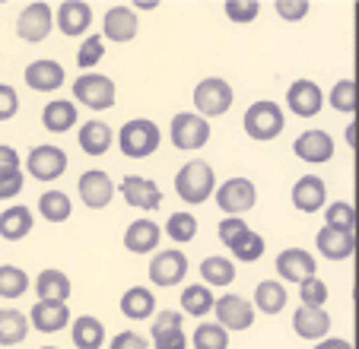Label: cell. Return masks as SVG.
Segmentation results:
<instances>
[{"label":"cell","instance_id":"cell-1","mask_svg":"<svg viewBox=\"0 0 359 349\" xmlns=\"http://www.w3.org/2000/svg\"><path fill=\"white\" fill-rule=\"evenodd\" d=\"M213 191H217V172H213L210 162L191 159V162H184V165L178 168V174H175V194L182 197L184 203L201 207V203H207L213 197Z\"/></svg>","mask_w":359,"mask_h":349},{"label":"cell","instance_id":"cell-2","mask_svg":"<svg viewBox=\"0 0 359 349\" xmlns=\"http://www.w3.org/2000/svg\"><path fill=\"white\" fill-rule=\"evenodd\" d=\"M242 128H245V137L255 143H271L283 134L286 128V114L277 102L271 99H261L255 105L245 108V118H242Z\"/></svg>","mask_w":359,"mask_h":349},{"label":"cell","instance_id":"cell-3","mask_svg":"<svg viewBox=\"0 0 359 349\" xmlns=\"http://www.w3.org/2000/svg\"><path fill=\"white\" fill-rule=\"evenodd\" d=\"M115 143L128 159H147V156H153L159 149L163 130L156 128V121H149V118H130V121H124V128L118 130Z\"/></svg>","mask_w":359,"mask_h":349},{"label":"cell","instance_id":"cell-4","mask_svg":"<svg viewBox=\"0 0 359 349\" xmlns=\"http://www.w3.org/2000/svg\"><path fill=\"white\" fill-rule=\"evenodd\" d=\"M74 105H83L89 111H109L118 102V86L105 74H80L74 83Z\"/></svg>","mask_w":359,"mask_h":349},{"label":"cell","instance_id":"cell-5","mask_svg":"<svg viewBox=\"0 0 359 349\" xmlns=\"http://www.w3.org/2000/svg\"><path fill=\"white\" fill-rule=\"evenodd\" d=\"M232 102H236V93L223 76H207L194 86V114H201L203 121L226 114L232 108Z\"/></svg>","mask_w":359,"mask_h":349},{"label":"cell","instance_id":"cell-6","mask_svg":"<svg viewBox=\"0 0 359 349\" xmlns=\"http://www.w3.org/2000/svg\"><path fill=\"white\" fill-rule=\"evenodd\" d=\"M210 121H203L201 114L194 111H178L169 124V137H172V146L184 149V153H194V149L207 146L210 143Z\"/></svg>","mask_w":359,"mask_h":349},{"label":"cell","instance_id":"cell-7","mask_svg":"<svg viewBox=\"0 0 359 349\" xmlns=\"http://www.w3.org/2000/svg\"><path fill=\"white\" fill-rule=\"evenodd\" d=\"M213 200H217V207L223 210L226 216H242L258 203V188H255L251 178H242V174H238V178H226V182L213 191Z\"/></svg>","mask_w":359,"mask_h":349},{"label":"cell","instance_id":"cell-8","mask_svg":"<svg viewBox=\"0 0 359 349\" xmlns=\"http://www.w3.org/2000/svg\"><path fill=\"white\" fill-rule=\"evenodd\" d=\"M51 29H55V10L48 4H41V0L26 4L20 10V16H16V35L26 45H41L51 35Z\"/></svg>","mask_w":359,"mask_h":349},{"label":"cell","instance_id":"cell-9","mask_svg":"<svg viewBox=\"0 0 359 349\" xmlns=\"http://www.w3.org/2000/svg\"><path fill=\"white\" fill-rule=\"evenodd\" d=\"M188 270H191V264H188V254H184V251L165 248V251H156V254H153L147 273H149V280H153V286L172 289L188 276Z\"/></svg>","mask_w":359,"mask_h":349},{"label":"cell","instance_id":"cell-10","mask_svg":"<svg viewBox=\"0 0 359 349\" xmlns=\"http://www.w3.org/2000/svg\"><path fill=\"white\" fill-rule=\"evenodd\" d=\"M67 153H64L61 146H51V143H45V146H32L26 156V172L32 174L35 182H57L64 172H67Z\"/></svg>","mask_w":359,"mask_h":349},{"label":"cell","instance_id":"cell-11","mask_svg":"<svg viewBox=\"0 0 359 349\" xmlns=\"http://www.w3.org/2000/svg\"><path fill=\"white\" fill-rule=\"evenodd\" d=\"M115 182H111L109 172H102V168H89V172L80 174V182H76V197L83 200V207L89 210H105L111 200H115Z\"/></svg>","mask_w":359,"mask_h":349},{"label":"cell","instance_id":"cell-12","mask_svg":"<svg viewBox=\"0 0 359 349\" xmlns=\"http://www.w3.org/2000/svg\"><path fill=\"white\" fill-rule=\"evenodd\" d=\"M115 191L124 197L128 207L143 210V213H156V210L163 207V191H159V184L143 178V174H124V182L118 184Z\"/></svg>","mask_w":359,"mask_h":349},{"label":"cell","instance_id":"cell-13","mask_svg":"<svg viewBox=\"0 0 359 349\" xmlns=\"http://www.w3.org/2000/svg\"><path fill=\"white\" fill-rule=\"evenodd\" d=\"M213 315L226 334H238V330H248L255 324V305L245 296H219L213 302Z\"/></svg>","mask_w":359,"mask_h":349},{"label":"cell","instance_id":"cell-14","mask_svg":"<svg viewBox=\"0 0 359 349\" xmlns=\"http://www.w3.org/2000/svg\"><path fill=\"white\" fill-rule=\"evenodd\" d=\"M140 32V16L134 7L128 4H118L109 13L102 16V41H118V45H128L137 39Z\"/></svg>","mask_w":359,"mask_h":349},{"label":"cell","instance_id":"cell-15","mask_svg":"<svg viewBox=\"0 0 359 349\" xmlns=\"http://www.w3.org/2000/svg\"><path fill=\"white\" fill-rule=\"evenodd\" d=\"M286 108L296 118H315L325 108V89L315 80H296L286 89Z\"/></svg>","mask_w":359,"mask_h":349},{"label":"cell","instance_id":"cell-16","mask_svg":"<svg viewBox=\"0 0 359 349\" xmlns=\"http://www.w3.org/2000/svg\"><path fill=\"white\" fill-rule=\"evenodd\" d=\"M290 200H292V207H296L299 213H305V216H312V213H318V210H325L327 207V184H325V178H318V174H302V178L292 184Z\"/></svg>","mask_w":359,"mask_h":349},{"label":"cell","instance_id":"cell-17","mask_svg":"<svg viewBox=\"0 0 359 349\" xmlns=\"http://www.w3.org/2000/svg\"><path fill=\"white\" fill-rule=\"evenodd\" d=\"M292 153L296 159L309 162V165H325V162L334 159V137L327 130H302L292 143Z\"/></svg>","mask_w":359,"mask_h":349},{"label":"cell","instance_id":"cell-18","mask_svg":"<svg viewBox=\"0 0 359 349\" xmlns=\"http://www.w3.org/2000/svg\"><path fill=\"white\" fill-rule=\"evenodd\" d=\"M277 273H280V282H302L309 276H318V261L315 254H309L305 248H286L277 254Z\"/></svg>","mask_w":359,"mask_h":349},{"label":"cell","instance_id":"cell-19","mask_svg":"<svg viewBox=\"0 0 359 349\" xmlns=\"http://www.w3.org/2000/svg\"><path fill=\"white\" fill-rule=\"evenodd\" d=\"M93 26V7L83 0H64L61 7L55 10V29L67 39H80L89 32Z\"/></svg>","mask_w":359,"mask_h":349},{"label":"cell","instance_id":"cell-20","mask_svg":"<svg viewBox=\"0 0 359 349\" xmlns=\"http://www.w3.org/2000/svg\"><path fill=\"white\" fill-rule=\"evenodd\" d=\"M292 330H296L299 340L318 343L331 334V315L325 308H309V305H299L292 311Z\"/></svg>","mask_w":359,"mask_h":349},{"label":"cell","instance_id":"cell-21","mask_svg":"<svg viewBox=\"0 0 359 349\" xmlns=\"http://www.w3.org/2000/svg\"><path fill=\"white\" fill-rule=\"evenodd\" d=\"M22 80H26V86L32 89V93H57V89L64 86V80H67V74H64V67L57 61L41 57V61L29 64Z\"/></svg>","mask_w":359,"mask_h":349},{"label":"cell","instance_id":"cell-22","mask_svg":"<svg viewBox=\"0 0 359 349\" xmlns=\"http://www.w3.org/2000/svg\"><path fill=\"white\" fill-rule=\"evenodd\" d=\"M70 321L74 317L67 302H35L29 308V327H35L39 334H61Z\"/></svg>","mask_w":359,"mask_h":349},{"label":"cell","instance_id":"cell-23","mask_svg":"<svg viewBox=\"0 0 359 349\" xmlns=\"http://www.w3.org/2000/svg\"><path fill=\"white\" fill-rule=\"evenodd\" d=\"M153 349H188L182 330V311H159L153 317Z\"/></svg>","mask_w":359,"mask_h":349},{"label":"cell","instance_id":"cell-24","mask_svg":"<svg viewBox=\"0 0 359 349\" xmlns=\"http://www.w3.org/2000/svg\"><path fill=\"white\" fill-rule=\"evenodd\" d=\"M315 248H318L321 257H327V261H346V257H353V251H356V235H350V232H340V228H331V226H321L318 235H315Z\"/></svg>","mask_w":359,"mask_h":349},{"label":"cell","instance_id":"cell-25","mask_svg":"<svg viewBox=\"0 0 359 349\" xmlns=\"http://www.w3.org/2000/svg\"><path fill=\"white\" fill-rule=\"evenodd\" d=\"M159 238H163V228L156 226V219H134L124 232V248L130 254H153L159 248Z\"/></svg>","mask_w":359,"mask_h":349},{"label":"cell","instance_id":"cell-26","mask_svg":"<svg viewBox=\"0 0 359 349\" xmlns=\"http://www.w3.org/2000/svg\"><path fill=\"white\" fill-rule=\"evenodd\" d=\"M76 143H80V149H83L86 156H105V153L111 149V143H115V130H111L105 121L93 118V121L80 124Z\"/></svg>","mask_w":359,"mask_h":349},{"label":"cell","instance_id":"cell-27","mask_svg":"<svg viewBox=\"0 0 359 349\" xmlns=\"http://www.w3.org/2000/svg\"><path fill=\"white\" fill-rule=\"evenodd\" d=\"M70 276L57 267H48L35 276V296L39 302H67L70 299Z\"/></svg>","mask_w":359,"mask_h":349},{"label":"cell","instance_id":"cell-28","mask_svg":"<svg viewBox=\"0 0 359 349\" xmlns=\"http://www.w3.org/2000/svg\"><path fill=\"white\" fill-rule=\"evenodd\" d=\"M32 226H35V216L22 203H13V207H7L0 213V238L4 242H22L32 232Z\"/></svg>","mask_w":359,"mask_h":349},{"label":"cell","instance_id":"cell-29","mask_svg":"<svg viewBox=\"0 0 359 349\" xmlns=\"http://www.w3.org/2000/svg\"><path fill=\"white\" fill-rule=\"evenodd\" d=\"M76 105L70 99H51L41 108V124L48 134H67L70 128H76Z\"/></svg>","mask_w":359,"mask_h":349},{"label":"cell","instance_id":"cell-30","mask_svg":"<svg viewBox=\"0 0 359 349\" xmlns=\"http://www.w3.org/2000/svg\"><path fill=\"white\" fill-rule=\"evenodd\" d=\"M286 302H290V292H286V286L280 280H264L255 286V302L251 305H255L261 315H267V317L280 315V311L286 308Z\"/></svg>","mask_w":359,"mask_h":349},{"label":"cell","instance_id":"cell-31","mask_svg":"<svg viewBox=\"0 0 359 349\" xmlns=\"http://www.w3.org/2000/svg\"><path fill=\"white\" fill-rule=\"evenodd\" d=\"M121 315L130 321H147L156 315V296L147 286H130L121 296Z\"/></svg>","mask_w":359,"mask_h":349},{"label":"cell","instance_id":"cell-32","mask_svg":"<svg viewBox=\"0 0 359 349\" xmlns=\"http://www.w3.org/2000/svg\"><path fill=\"white\" fill-rule=\"evenodd\" d=\"M70 336H74L76 349H102L105 346V327L99 317L80 315L76 321H70Z\"/></svg>","mask_w":359,"mask_h":349},{"label":"cell","instance_id":"cell-33","mask_svg":"<svg viewBox=\"0 0 359 349\" xmlns=\"http://www.w3.org/2000/svg\"><path fill=\"white\" fill-rule=\"evenodd\" d=\"M236 261H229V257H203L201 261V282L203 286H232L236 282Z\"/></svg>","mask_w":359,"mask_h":349},{"label":"cell","instance_id":"cell-34","mask_svg":"<svg viewBox=\"0 0 359 349\" xmlns=\"http://www.w3.org/2000/svg\"><path fill=\"white\" fill-rule=\"evenodd\" d=\"M29 317L16 308H0V346H20L29 336Z\"/></svg>","mask_w":359,"mask_h":349},{"label":"cell","instance_id":"cell-35","mask_svg":"<svg viewBox=\"0 0 359 349\" xmlns=\"http://www.w3.org/2000/svg\"><path fill=\"white\" fill-rule=\"evenodd\" d=\"M213 302H217V296H213V289L203 286V282H194V286L182 289V311L191 317H207L213 311Z\"/></svg>","mask_w":359,"mask_h":349},{"label":"cell","instance_id":"cell-36","mask_svg":"<svg viewBox=\"0 0 359 349\" xmlns=\"http://www.w3.org/2000/svg\"><path fill=\"white\" fill-rule=\"evenodd\" d=\"M264 251H267V242H264V235H258V232H255V228L242 232V235H238L236 242L229 245V254L236 257L238 264H255V261H261V257H264Z\"/></svg>","mask_w":359,"mask_h":349},{"label":"cell","instance_id":"cell-37","mask_svg":"<svg viewBox=\"0 0 359 349\" xmlns=\"http://www.w3.org/2000/svg\"><path fill=\"white\" fill-rule=\"evenodd\" d=\"M39 213L48 222H67L70 213H74V203H70V197L64 191H45L39 197Z\"/></svg>","mask_w":359,"mask_h":349},{"label":"cell","instance_id":"cell-38","mask_svg":"<svg viewBox=\"0 0 359 349\" xmlns=\"http://www.w3.org/2000/svg\"><path fill=\"white\" fill-rule=\"evenodd\" d=\"M325 226L356 235V207L350 200H334L325 207Z\"/></svg>","mask_w":359,"mask_h":349},{"label":"cell","instance_id":"cell-39","mask_svg":"<svg viewBox=\"0 0 359 349\" xmlns=\"http://www.w3.org/2000/svg\"><path fill=\"white\" fill-rule=\"evenodd\" d=\"M29 276L16 264H0V299H20L26 296Z\"/></svg>","mask_w":359,"mask_h":349},{"label":"cell","instance_id":"cell-40","mask_svg":"<svg viewBox=\"0 0 359 349\" xmlns=\"http://www.w3.org/2000/svg\"><path fill=\"white\" fill-rule=\"evenodd\" d=\"M191 346L194 349H229V334L217 321H203V324H197L194 336H191Z\"/></svg>","mask_w":359,"mask_h":349},{"label":"cell","instance_id":"cell-41","mask_svg":"<svg viewBox=\"0 0 359 349\" xmlns=\"http://www.w3.org/2000/svg\"><path fill=\"white\" fill-rule=\"evenodd\" d=\"M165 235L175 245H188L197 238V219L194 213H172L169 222H165Z\"/></svg>","mask_w":359,"mask_h":349},{"label":"cell","instance_id":"cell-42","mask_svg":"<svg viewBox=\"0 0 359 349\" xmlns=\"http://www.w3.org/2000/svg\"><path fill=\"white\" fill-rule=\"evenodd\" d=\"M325 102L340 114H356V83L340 80L331 86V95H325Z\"/></svg>","mask_w":359,"mask_h":349},{"label":"cell","instance_id":"cell-43","mask_svg":"<svg viewBox=\"0 0 359 349\" xmlns=\"http://www.w3.org/2000/svg\"><path fill=\"white\" fill-rule=\"evenodd\" d=\"M102 57H105V41L102 35H86L76 48V67H83L86 74H93V67H99Z\"/></svg>","mask_w":359,"mask_h":349},{"label":"cell","instance_id":"cell-44","mask_svg":"<svg viewBox=\"0 0 359 349\" xmlns=\"http://www.w3.org/2000/svg\"><path fill=\"white\" fill-rule=\"evenodd\" d=\"M327 286L318 276H309V280L299 282V305H309V308H325L327 302Z\"/></svg>","mask_w":359,"mask_h":349},{"label":"cell","instance_id":"cell-45","mask_svg":"<svg viewBox=\"0 0 359 349\" xmlns=\"http://www.w3.org/2000/svg\"><path fill=\"white\" fill-rule=\"evenodd\" d=\"M223 10L232 22H255L261 13V4L258 0H226Z\"/></svg>","mask_w":359,"mask_h":349},{"label":"cell","instance_id":"cell-46","mask_svg":"<svg viewBox=\"0 0 359 349\" xmlns=\"http://www.w3.org/2000/svg\"><path fill=\"white\" fill-rule=\"evenodd\" d=\"M273 10H277L280 20L299 22V20H305V16H309L312 4H309V0H277V4H273Z\"/></svg>","mask_w":359,"mask_h":349},{"label":"cell","instance_id":"cell-47","mask_svg":"<svg viewBox=\"0 0 359 349\" xmlns=\"http://www.w3.org/2000/svg\"><path fill=\"white\" fill-rule=\"evenodd\" d=\"M242 232H248V222L238 219V216H226V219H219V226H217V235H219V242H223L226 248H229Z\"/></svg>","mask_w":359,"mask_h":349},{"label":"cell","instance_id":"cell-48","mask_svg":"<svg viewBox=\"0 0 359 349\" xmlns=\"http://www.w3.org/2000/svg\"><path fill=\"white\" fill-rule=\"evenodd\" d=\"M22 168H13V172L0 174V200H13V197L22 194Z\"/></svg>","mask_w":359,"mask_h":349},{"label":"cell","instance_id":"cell-49","mask_svg":"<svg viewBox=\"0 0 359 349\" xmlns=\"http://www.w3.org/2000/svg\"><path fill=\"white\" fill-rule=\"evenodd\" d=\"M16 111H20V95H16V89L7 86V83H0V121L16 118Z\"/></svg>","mask_w":359,"mask_h":349},{"label":"cell","instance_id":"cell-50","mask_svg":"<svg viewBox=\"0 0 359 349\" xmlns=\"http://www.w3.org/2000/svg\"><path fill=\"white\" fill-rule=\"evenodd\" d=\"M109 349H149V346H147V336H140L137 330H121V334L111 336Z\"/></svg>","mask_w":359,"mask_h":349},{"label":"cell","instance_id":"cell-51","mask_svg":"<svg viewBox=\"0 0 359 349\" xmlns=\"http://www.w3.org/2000/svg\"><path fill=\"white\" fill-rule=\"evenodd\" d=\"M13 168H20V153L13 146H7V143H0V174L13 172Z\"/></svg>","mask_w":359,"mask_h":349},{"label":"cell","instance_id":"cell-52","mask_svg":"<svg viewBox=\"0 0 359 349\" xmlns=\"http://www.w3.org/2000/svg\"><path fill=\"white\" fill-rule=\"evenodd\" d=\"M312 349H353V343L344 340V336H325V340H318Z\"/></svg>","mask_w":359,"mask_h":349},{"label":"cell","instance_id":"cell-53","mask_svg":"<svg viewBox=\"0 0 359 349\" xmlns=\"http://www.w3.org/2000/svg\"><path fill=\"white\" fill-rule=\"evenodd\" d=\"M346 143L356 149V124H350V128H346Z\"/></svg>","mask_w":359,"mask_h":349},{"label":"cell","instance_id":"cell-54","mask_svg":"<svg viewBox=\"0 0 359 349\" xmlns=\"http://www.w3.org/2000/svg\"><path fill=\"white\" fill-rule=\"evenodd\" d=\"M41 349H57V346H41Z\"/></svg>","mask_w":359,"mask_h":349}]
</instances>
